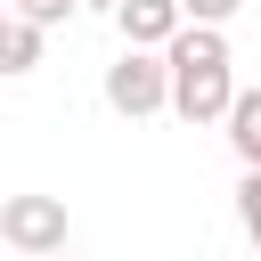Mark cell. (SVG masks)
I'll use <instances>...</instances> for the list:
<instances>
[{"label": "cell", "mask_w": 261, "mask_h": 261, "mask_svg": "<svg viewBox=\"0 0 261 261\" xmlns=\"http://www.w3.org/2000/svg\"><path fill=\"white\" fill-rule=\"evenodd\" d=\"M163 57H171V114H179V122H228V106H237L228 33H220V24H188Z\"/></svg>", "instance_id": "6da1fadb"}, {"label": "cell", "mask_w": 261, "mask_h": 261, "mask_svg": "<svg viewBox=\"0 0 261 261\" xmlns=\"http://www.w3.org/2000/svg\"><path fill=\"white\" fill-rule=\"evenodd\" d=\"M106 106L114 114H163L171 106V57L163 49H122L114 65H106Z\"/></svg>", "instance_id": "7a4b0ae2"}, {"label": "cell", "mask_w": 261, "mask_h": 261, "mask_svg": "<svg viewBox=\"0 0 261 261\" xmlns=\"http://www.w3.org/2000/svg\"><path fill=\"white\" fill-rule=\"evenodd\" d=\"M0 237H8L24 261L65 253V204H57V196H8V204H0Z\"/></svg>", "instance_id": "3957f363"}, {"label": "cell", "mask_w": 261, "mask_h": 261, "mask_svg": "<svg viewBox=\"0 0 261 261\" xmlns=\"http://www.w3.org/2000/svg\"><path fill=\"white\" fill-rule=\"evenodd\" d=\"M114 33H122V49H171L188 33V8L179 0H122L114 8Z\"/></svg>", "instance_id": "277c9868"}, {"label": "cell", "mask_w": 261, "mask_h": 261, "mask_svg": "<svg viewBox=\"0 0 261 261\" xmlns=\"http://www.w3.org/2000/svg\"><path fill=\"white\" fill-rule=\"evenodd\" d=\"M41 33H49V24H33V16L8 8V24H0V73H33V65H41Z\"/></svg>", "instance_id": "5b68a950"}, {"label": "cell", "mask_w": 261, "mask_h": 261, "mask_svg": "<svg viewBox=\"0 0 261 261\" xmlns=\"http://www.w3.org/2000/svg\"><path fill=\"white\" fill-rule=\"evenodd\" d=\"M228 147H237L245 171H261V90H237V106H228Z\"/></svg>", "instance_id": "8992f818"}, {"label": "cell", "mask_w": 261, "mask_h": 261, "mask_svg": "<svg viewBox=\"0 0 261 261\" xmlns=\"http://www.w3.org/2000/svg\"><path fill=\"white\" fill-rule=\"evenodd\" d=\"M237 228L253 237V253H261V171H245L237 179Z\"/></svg>", "instance_id": "52a82bcc"}, {"label": "cell", "mask_w": 261, "mask_h": 261, "mask_svg": "<svg viewBox=\"0 0 261 261\" xmlns=\"http://www.w3.org/2000/svg\"><path fill=\"white\" fill-rule=\"evenodd\" d=\"M8 8H16V16H33V24H65L82 0H8Z\"/></svg>", "instance_id": "ba28073f"}, {"label": "cell", "mask_w": 261, "mask_h": 261, "mask_svg": "<svg viewBox=\"0 0 261 261\" xmlns=\"http://www.w3.org/2000/svg\"><path fill=\"white\" fill-rule=\"evenodd\" d=\"M179 8H188V24H228L245 0H179Z\"/></svg>", "instance_id": "9c48e42d"}, {"label": "cell", "mask_w": 261, "mask_h": 261, "mask_svg": "<svg viewBox=\"0 0 261 261\" xmlns=\"http://www.w3.org/2000/svg\"><path fill=\"white\" fill-rule=\"evenodd\" d=\"M82 8H122V0H82Z\"/></svg>", "instance_id": "30bf717a"}, {"label": "cell", "mask_w": 261, "mask_h": 261, "mask_svg": "<svg viewBox=\"0 0 261 261\" xmlns=\"http://www.w3.org/2000/svg\"><path fill=\"white\" fill-rule=\"evenodd\" d=\"M41 261H73V253H41Z\"/></svg>", "instance_id": "8fae6325"}]
</instances>
